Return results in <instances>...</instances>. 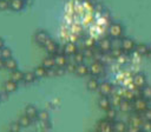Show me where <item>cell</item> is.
<instances>
[{"label": "cell", "mask_w": 151, "mask_h": 132, "mask_svg": "<svg viewBox=\"0 0 151 132\" xmlns=\"http://www.w3.org/2000/svg\"><path fill=\"white\" fill-rule=\"evenodd\" d=\"M132 107H133V111L137 112V113H143L149 106V100H146L145 98L143 97H139V98H136L133 101H132Z\"/></svg>", "instance_id": "obj_1"}, {"label": "cell", "mask_w": 151, "mask_h": 132, "mask_svg": "<svg viewBox=\"0 0 151 132\" xmlns=\"http://www.w3.org/2000/svg\"><path fill=\"white\" fill-rule=\"evenodd\" d=\"M107 32H109V35H110L111 38H113V39L120 38V37L123 35V33H124V27H123L122 24H119V22H112V24L109 26Z\"/></svg>", "instance_id": "obj_2"}, {"label": "cell", "mask_w": 151, "mask_h": 132, "mask_svg": "<svg viewBox=\"0 0 151 132\" xmlns=\"http://www.w3.org/2000/svg\"><path fill=\"white\" fill-rule=\"evenodd\" d=\"M120 48L125 53H131L136 48V42L131 38H123L120 39Z\"/></svg>", "instance_id": "obj_3"}, {"label": "cell", "mask_w": 151, "mask_h": 132, "mask_svg": "<svg viewBox=\"0 0 151 132\" xmlns=\"http://www.w3.org/2000/svg\"><path fill=\"white\" fill-rule=\"evenodd\" d=\"M88 71H90V74H91L92 77H98V75L101 74L103 71H104V64L100 62V61L94 60V61L88 66Z\"/></svg>", "instance_id": "obj_4"}, {"label": "cell", "mask_w": 151, "mask_h": 132, "mask_svg": "<svg viewBox=\"0 0 151 132\" xmlns=\"http://www.w3.org/2000/svg\"><path fill=\"white\" fill-rule=\"evenodd\" d=\"M113 123L109 121L107 119H100L97 123V132H113Z\"/></svg>", "instance_id": "obj_5"}, {"label": "cell", "mask_w": 151, "mask_h": 132, "mask_svg": "<svg viewBox=\"0 0 151 132\" xmlns=\"http://www.w3.org/2000/svg\"><path fill=\"white\" fill-rule=\"evenodd\" d=\"M97 47L103 53H109L112 48V40L109 39V38H103L97 42Z\"/></svg>", "instance_id": "obj_6"}, {"label": "cell", "mask_w": 151, "mask_h": 132, "mask_svg": "<svg viewBox=\"0 0 151 132\" xmlns=\"http://www.w3.org/2000/svg\"><path fill=\"white\" fill-rule=\"evenodd\" d=\"M132 81H133L136 87L142 88V87H144L146 85V75L144 73H142V72H138L132 77Z\"/></svg>", "instance_id": "obj_7"}, {"label": "cell", "mask_w": 151, "mask_h": 132, "mask_svg": "<svg viewBox=\"0 0 151 132\" xmlns=\"http://www.w3.org/2000/svg\"><path fill=\"white\" fill-rule=\"evenodd\" d=\"M98 91L100 93V95H104V97H109L112 94L113 92V87L110 82L107 81H104V82H100L99 84V87H98Z\"/></svg>", "instance_id": "obj_8"}, {"label": "cell", "mask_w": 151, "mask_h": 132, "mask_svg": "<svg viewBox=\"0 0 151 132\" xmlns=\"http://www.w3.org/2000/svg\"><path fill=\"white\" fill-rule=\"evenodd\" d=\"M58 44L52 39V38H48L47 39V41L44 44V48H45V51L47 52V53H50L51 55H53V54H55L57 53V50H58Z\"/></svg>", "instance_id": "obj_9"}, {"label": "cell", "mask_w": 151, "mask_h": 132, "mask_svg": "<svg viewBox=\"0 0 151 132\" xmlns=\"http://www.w3.org/2000/svg\"><path fill=\"white\" fill-rule=\"evenodd\" d=\"M48 38H50V35H48L47 32H45V31H38V32H35L33 39H34L35 44H38L40 46H44V44L47 41Z\"/></svg>", "instance_id": "obj_10"}, {"label": "cell", "mask_w": 151, "mask_h": 132, "mask_svg": "<svg viewBox=\"0 0 151 132\" xmlns=\"http://www.w3.org/2000/svg\"><path fill=\"white\" fill-rule=\"evenodd\" d=\"M143 117L140 113H137L134 112L133 114L130 116L129 118V124L127 125H131V126H136V127H140L142 126V123H143Z\"/></svg>", "instance_id": "obj_11"}, {"label": "cell", "mask_w": 151, "mask_h": 132, "mask_svg": "<svg viewBox=\"0 0 151 132\" xmlns=\"http://www.w3.org/2000/svg\"><path fill=\"white\" fill-rule=\"evenodd\" d=\"M78 52V46L77 44L70 41V42H66L64 45V54L67 55V57H72L73 54H76Z\"/></svg>", "instance_id": "obj_12"}, {"label": "cell", "mask_w": 151, "mask_h": 132, "mask_svg": "<svg viewBox=\"0 0 151 132\" xmlns=\"http://www.w3.org/2000/svg\"><path fill=\"white\" fill-rule=\"evenodd\" d=\"M53 59H54L55 67H65L68 62L67 55L65 54H53Z\"/></svg>", "instance_id": "obj_13"}, {"label": "cell", "mask_w": 151, "mask_h": 132, "mask_svg": "<svg viewBox=\"0 0 151 132\" xmlns=\"http://www.w3.org/2000/svg\"><path fill=\"white\" fill-rule=\"evenodd\" d=\"M25 0H9V9L19 12L25 7Z\"/></svg>", "instance_id": "obj_14"}, {"label": "cell", "mask_w": 151, "mask_h": 132, "mask_svg": "<svg viewBox=\"0 0 151 132\" xmlns=\"http://www.w3.org/2000/svg\"><path fill=\"white\" fill-rule=\"evenodd\" d=\"M112 126H113V132H126L127 128V124L123 120H114Z\"/></svg>", "instance_id": "obj_15"}, {"label": "cell", "mask_w": 151, "mask_h": 132, "mask_svg": "<svg viewBox=\"0 0 151 132\" xmlns=\"http://www.w3.org/2000/svg\"><path fill=\"white\" fill-rule=\"evenodd\" d=\"M99 80L97 79V77H91L88 80H87V82H86V87H87V90L88 91H97L98 90V87H99Z\"/></svg>", "instance_id": "obj_16"}, {"label": "cell", "mask_w": 151, "mask_h": 132, "mask_svg": "<svg viewBox=\"0 0 151 132\" xmlns=\"http://www.w3.org/2000/svg\"><path fill=\"white\" fill-rule=\"evenodd\" d=\"M4 90H5L8 94H9V93H13V92H15V91L18 90V82H15V81L8 79V80L5 82V85H4Z\"/></svg>", "instance_id": "obj_17"}, {"label": "cell", "mask_w": 151, "mask_h": 132, "mask_svg": "<svg viewBox=\"0 0 151 132\" xmlns=\"http://www.w3.org/2000/svg\"><path fill=\"white\" fill-rule=\"evenodd\" d=\"M134 52L139 55H146L149 53V45L144 44V42H139V44H136V48H134Z\"/></svg>", "instance_id": "obj_18"}, {"label": "cell", "mask_w": 151, "mask_h": 132, "mask_svg": "<svg viewBox=\"0 0 151 132\" xmlns=\"http://www.w3.org/2000/svg\"><path fill=\"white\" fill-rule=\"evenodd\" d=\"M4 68H6V70H8V71H14V70H17V68H18V62H17V60L13 59V57L9 58V59H6V60L4 61Z\"/></svg>", "instance_id": "obj_19"}, {"label": "cell", "mask_w": 151, "mask_h": 132, "mask_svg": "<svg viewBox=\"0 0 151 132\" xmlns=\"http://www.w3.org/2000/svg\"><path fill=\"white\" fill-rule=\"evenodd\" d=\"M25 114L28 116V117L33 120V119H35L37 116H38V108H37L34 105H27V106L25 107Z\"/></svg>", "instance_id": "obj_20"}, {"label": "cell", "mask_w": 151, "mask_h": 132, "mask_svg": "<svg viewBox=\"0 0 151 132\" xmlns=\"http://www.w3.org/2000/svg\"><path fill=\"white\" fill-rule=\"evenodd\" d=\"M22 77H24V72L20 71V70H14V71H11V74H9V79L15 81V82H20L22 81Z\"/></svg>", "instance_id": "obj_21"}, {"label": "cell", "mask_w": 151, "mask_h": 132, "mask_svg": "<svg viewBox=\"0 0 151 132\" xmlns=\"http://www.w3.org/2000/svg\"><path fill=\"white\" fill-rule=\"evenodd\" d=\"M98 106H99L101 110H104V111H106L107 108H110V107H111L110 98H109V97H104V95H101V97L99 98V100H98Z\"/></svg>", "instance_id": "obj_22"}, {"label": "cell", "mask_w": 151, "mask_h": 132, "mask_svg": "<svg viewBox=\"0 0 151 132\" xmlns=\"http://www.w3.org/2000/svg\"><path fill=\"white\" fill-rule=\"evenodd\" d=\"M76 73H77L78 75H80V77H85V75H87V74L90 73V71H88V66L85 65L84 62H83V64H78L77 67H76Z\"/></svg>", "instance_id": "obj_23"}, {"label": "cell", "mask_w": 151, "mask_h": 132, "mask_svg": "<svg viewBox=\"0 0 151 132\" xmlns=\"http://www.w3.org/2000/svg\"><path fill=\"white\" fill-rule=\"evenodd\" d=\"M37 80V77L34 75L33 71H27V72H24V77H22V81L25 84H32Z\"/></svg>", "instance_id": "obj_24"}, {"label": "cell", "mask_w": 151, "mask_h": 132, "mask_svg": "<svg viewBox=\"0 0 151 132\" xmlns=\"http://www.w3.org/2000/svg\"><path fill=\"white\" fill-rule=\"evenodd\" d=\"M116 117H117V111H116V107H110L105 111V119H107L109 121L113 123L116 120Z\"/></svg>", "instance_id": "obj_25"}, {"label": "cell", "mask_w": 151, "mask_h": 132, "mask_svg": "<svg viewBox=\"0 0 151 132\" xmlns=\"http://www.w3.org/2000/svg\"><path fill=\"white\" fill-rule=\"evenodd\" d=\"M17 121L19 123V125H20L21 127H28V126L31 125V123H32V119H31L28 116H26V114L24 113V114H21V116L18 118Z\"/></svg>", "instance_id": "obj_26"}, {"label": "cell", "mask_w": 151, "mask_h": 132, "mask_svg": "<svg viewBox=\"0 0 151 132\" xmlns=\"http://www.w3.org/2000/svg\"><path fill=\"white\" fill-rule=\"evenodd\" d=\"M119 108L122 112H125V113H129L131 111H133V107H132V101H127V100H122L120 105H119Z\"/></svg>", "instance_id": "obj_27"}, {"label": "cell", "mask_w": 151, "mask_h": 132, "mask_svg": "<svg viewBox=\"0 0 151 132\" xmlns=\"http://www.w3.org/2000/svg\"><path fill=\"white\" fill-rule=\"evenodd\" d=\"M123 98L119 93H113L111 94V98H110V101H111V106L112 107H119L120 103H122Z\"/></svg>", "instance_id": "obj_28"}, {"label": "cell", "mask_w": 151, "mask_h": 132, "mask_svg": "<svg viewBox=\"0 0 151 132\" xmlns=\"http://www.w3.org/2000/svg\"><path fill=\"white\" fill-rule=\"evenodd\" d=\"M122 95V98L124 100H127V101H133L136 98H134V94H133V90H124L123 92L119 93Z\"/></svg>", "instance_id": "obj_29"}, {"label": "cell", "mask_w": 151, "mask_h": 132, "mask_svg": "<svg viewBox=\"0 0 151 132\" xmlns=\"http://www.w3.org/2000/svg\"><path fill=\"white\" fill-rule=\"evenodd\" d=\"M33 73H34V75L37 77V79H39V78H45V77H46V68H45L42 65L37 66V67L33 70Z\"/></svg>", "instance_id": "obj_30"}, {"label": "cell", "mask_w": 151, "mask_h": 132, "mask_svg": "<svg viewBox=\"0 0 151 132\" xmlns=\"http://www.w3.org/2000/svg\"><path fill=\"white\" fill-rule=\"evenodd\" d=\"M41 65H42V66H44L46 70L54 67L55 65H54V59H53V55H50V57H46V58H44V60H42Z\"/></svg>", "instance_id": "obj_31"}, {"label": "cell", "mask_w": 151, "mask_h": 132, "mask_svg": "<svg viewBox=\"0 0 151 132\" xmlns=\"http://www.w3.org/2000/svg\"><path fill=\"white\" fill-rule=\"evenodd\" d=\"M37 118H38V120H39L40 123L48 121V120H50V113H48L46 110H40V111H38Z\"/></svg>", "instance_id": "obj_32"}, {"label": "cell", "mask_w": 151, "mask_h": 132, "mask_svg": "<svg viewBox=\"0 0 151 132\" xmlns=\"http://www.w3.org/2000/svg\"><path fill=\"white\" fill-rule=\"evenodd\" d=\"M0 58H2L4 60L12 58V50H11L9 47L4 46V47L0 50Z\"/></svg>", "instance_id": "obj_33"}, {"label": "cell", "mask_w": 151, "mask_h": 132, "mask_svg": "<svg viewBox=\"0 0 151 132\" xmlns=\"http://www.w3.org/2000/svg\"><path fill=\"white\" fill-rule=\"evenodd\" d=\"M72 57H73V60H72V61H74L77 65H78V64H83L84 60H85V55H84L83 51H78V52H77L76 54H73Z\"/></svg>", "instance_id": "obj_34"}, {"label": "cell", "mask_w": 151, "mask_h": 132, "mask_svg": "<svg viewBox=\"0 0 151 132\" xmlns=\"http://www.w3.org/2000/svg\"><path fill=\"white\" fill-rule=\"evenodd\" d=\"M142 97L146 100H151V86H149L147 84L144 87H142Z\"/></svg>", "instance_id": "obj_35"}, {"label": "cell", "mask_w": 151, "mask_h": 132, "mask_svg": "<svg viewBox=\"0 0 151 132\" xmlns=\"http://www.w3.org/2000/svg\"><path fill=\"white\" fill-rule=\"evenodd\" d=\"M97 46V42L94 40V38H86L84 40V48H94Z\"/></svg>", "instance_id": "obj_36"}, {"label": "cell", "mask_w": 151, "mask_h": 132, "mask_svg": "<svg viewBox=\"0 0 151 132\" xmlns=\"http://www.w3.org/2000/svg\"><path fill=\"white\" fill-rule=\"evenodd\" d=\"M110 54L112 55L113 59H117L120 54H123V50L120 47H112L111 51H110Z\"/></svg>", "instance_id": "obj_37"}, {"label": "cell", "mask_w": 151, "mask_h": 132, "mask_svg": "<svg viewBox=\"0 0 151 132\" xmlns=\"http://www.w3.org/2000/svg\"><path fill=\"white\" fill-rule=\"evenodd\" d=\"M21 128H22V127L19 125L18 121H13V123L9 124V131H11V132H20Z\"/></svg>", "instance_id": "obj_38"}, {"label": "cell", "mask_w": 151, "mask_h": 132, "mask_svg": "<svg viewBox=\"0 0 151 132\" xmlns=\"http://www.w3.org/2000/svg\"><path fill=\"white\" fill-rule=\"evenodd\" d=\"M140 130H143L144 132H151V121L149 120H143Z\"/></svg>", "instance_id": "obj_39"}, {"label": "cell", "mask_w": 151, "mask_h": 132, "mask_svg": "<svg viewBox=\"0 0 151 132\" xmlns=\"http://www.w3.org/2000/svg\"><path fill=\"white\" fill-rule=\"evenodd\" d=\"M83 53L85 55V59H92L93 58V48H84Z\"/></svg>", "instance_id": "obj_40"}, {"label": "cell", "mask_w": 151, "mask_h": 132, "mask_svg": "<svg viewBox=\"0 0 151 132\" xmlns=\"http://www.w3.org/2000/svg\"><path fill=\"white\" fill-rule=\"evenodd\" d=\"M76 67H77V64L74 62V61H68L67 62V65L65 66V70H66V72H76Z\"/></svg>", "instance_id": "obj_41"}, {"label": "cell", "mask_w": 151, "mask_h": 132, "mask_svg": "<svg viewBox=\"0 0 151 132\" xmlns=\"http://www.w3.org/2000/svg\"><path fill=\"white\" fill-rule=\"evenodd\" d=\"M142 117H143L144 120L151 121V107H147V108L142 113Z\"/></svg>", "instance_id": "obj_42"}, {"label": "cell", "mask_w": 151, "mask_h": 132, "mask_svg": "<svg viewBox=\"0 0 151 132\" xmlns=\"http://www.w3.org/2000/svg\"><path fill=\"white\" fill-rule=\"evenodd\" d=\"M9 9V1L8 0H0V11Z\"/></svg>", "instance_id": "obj_43"}, {"label": "cell", "mask_w": 151, "mask_h": 132, "mask_svg": "<svg viewBox=\"0 0 151 132\" xmlns=\"http://www.w3.org/2000/svg\"><path fill=\"white\" fill-rule=\"evenodd\" d=\"M117 61H118L119 64H125V62L127 61V53L123 52V54H120V55L117 58Z\"/></svg>", "instance_id": "obj_44"}, {"label": "cell", "mask_w": 151, "mask_h": 132, "mask_svg": "<svg viewBox=\"0 0 151 132\" xmlns=\"http://www.w3.org/2000/svg\"><path fill=\"white\" fill-rule=\"evenodd\" d=\"M46 77H57V71H55V66L52 68L46 70Z\"/></svg>", "instance_id": "obj_45"}, {"label": "cell", "mask_w": 151, "mask_h": 132, "mask_svg": "<svg viewBox=\"0 0 151 132\" xmlns=\"http://www.w3.org/2000/svg\"><path fill=\"white\" fill-rule=\"evenodd\" d=\"M55 71H57V77H61L66 73L65 67H55Z\"/></svg>", "instance_id": "obj_46"}, {"label": "cell", "mask_w": 151, "mask_h": 132, "mask_svg": "<svg viewBox=\"0 0 151 132\" xmlns=\"http://www.w3.org/2000/svg\"><path fill=\"white\" fill-rule=\"evenodd\" d=\"M139 131H140V127H136V126H131V125H127L126 132H139Z\"/></svg>", "instance_id": "obj_47"}, {"label": "cell", "mask_w": 151, "mask_h": 132, "mask_svg": "<svg viewBox=\"0 0 151 132\" xmlns=\"http://www.w3.org/2000/svg\"><path fill=\"white\" fill-rule=\"evenodd\" d=\"M7 95H8V93L4 90L2 92H0V100H1V101H2V100H6V99H7Z\"/></svg>", "instance_id": "obj_48"}, {"label": "cell", "mask_w": 151, "mask_h": 132, "mask_svg": "<svg viewBox=\"0 0 151 132\" xmlns=\"http://www.w3.org/2000/svg\"><path fill=\"white\" fill-rule=\"evenodd\" d=\"M4 46H5V41H4V39L0 37V50H1Z\"/></svg>", "instance_id": "obj_49"}, {"label": "cell", "mask_w": 151, "mask_h": 132, "mask_svg": "<svg viewBox=\"0 0 151 132\" xmlns=\"http://www.w3.org/2000/svg\"><path fill=\"white\" fill-rule=\"evenodd\" d=\"M4 61H5V60H4L2 58H0V70L4 68Z\"/></svg>", "instance_id": "obj_50"}, {"label": "cell", "mask_w": 151, "mask_h": 132, "mask_svg": "<svg viewBox=\"0 0 151 132\" xmlns=\"http://www.w3.org/2000/svg\"><path fill=\"white\" fill-rule=\"evenodd\" d=\"M147 54H151V44L149 45V53Z\"/></svg>", "instance_id": "obj_51"}, {"label": "cell", "mask_w": 151, "mask_h": 132, "mask_svg": "<svg viewBox=\"0 0 151 132\" xmlns=\"http://www.w3.org/2000/svg\"><path fill=\"white\" fill-rule=\"evenodd\" d=\"M139 132H144V131H143V130H140V131H139Z\"/></svg>", "instance_id": "obj_52"}, {"label": "cell", "mask_w": 151, "mask_h": 132, "mask_svg": "<svg viewBox=\"0 0 151 132\" xmlns=\"http://www.w3.org/2000/svg\"><path fill=\"white\" fill-rule=\"evenodd\" d=\"M84 1H90V0H84Z\"/></svg>", "instance_id": "obj_53"}, {"label": "cell", "mask_w": 151, "mask_h": 132, "mask_svg": "<svg viewBox=\"0 0 151 132\" xmlns=\"http://www.w3.org/2000/svg\"><path fill=\"white\" fill-rule=\"evenodd\" d=\"M8 132H11V131H8Z\"/></svg>", "instance_id": "obj_54"}, {"label": "cell", "mask_w": 151, "mask_h": 132, "mask_svg": "<svg viewBox=\"0 0 151 132\" xmlns=\"http://www.w3.org/2000/svg\"><path fill=\"white\" fill-rule=\"evenodd\" d=\"M0 103H1V100H0Z\"/></svg>", "instance_id": "obj_55"}]
</instances>
